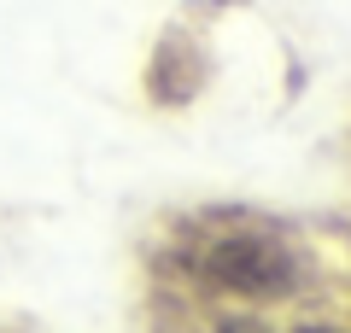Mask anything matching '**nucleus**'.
Returning a JSON list of instances; mask_svg holds the SVG:
<instances>
[{"mask_svg":"<svg viewBox=\"0 0 351 333\" xmlns=\"http://www.w3.org/2000/svg\"><path fill=\"white\" fill-rule=\"evenodd\" d=\"M188 263L223 293H246V298H281L299 281V258L293 246L269 228V222L252 217H228L217 222L211 234L188 251Z\"/></svg>","mask_w":351,"mask_h":333,"instance_id":"nucleus-1","label":"nucleus"},{"mask_svg":"<svg viewBox=\"0 0 351 333\" xmlns=\"http://www.w3.org/2000/svg\"><path fill=\"white\" fill-rule=\"evenodd\" d=\"M304 333H328V328H304Z\"/></svg>","mask_w":351,"mask_h":333,"instance_id":"nucleus-2","label":"nucleus"}]
</instances>
